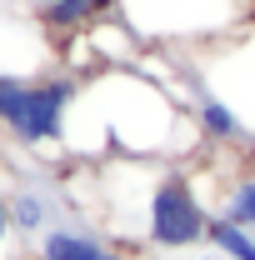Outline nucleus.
Wrapping results in <instances>:
<instances>
[{"label": "nucleus", "mask_w": 255, "mask_h": 260, "mask_svg": "<svg viewBox=\"0 0 255 260\" xmlns=\"http://www.w3.org/2000/svg\"><path fill=\"white\" fill-rule=\"evenodd\" d=\"M70 155L80 160H175L200 140L195 115L180 110L175 95L135 75V70H105L70 105L65 120Z\"/></svg>", "instance_id": "obj_1"}, {"label": "nucleus", "mask_w": 255, "mask_h": 260, "mask_svg": "<svg viewBox=\"0 0 255 260\" xmlns=\"http://www.w3.org/2000/svg\"><path fill=\"white\" fill-rule=\"evenodd\" d=\"M205 205H210V220L255 230V165H240L235 175H225L220 185L205 195Z\"/></svg>", "instance_id": "obj_7"}, {"label": "nucleus", "mask_w": 255, "mask_h": 260, "mask_svg": "<svg viewBox=\"0 0 255 260\" xmlns=\"http://www.w3.org/2000/svg\"><path fill=\"white\" fill-rule=\"evenodd\" d=\"M95 215L115 230V240L145 245L155 255L200 250L210 235L205 190L175 160H95Z\"/></svg>", "instance_id": "obj_2"}, {"label": "nucleus", "mask_w": 255, "mask_h": 260, "mask_svg": "<svg viewBox=\"0 0 255 260\" xmlns=\"http://www.w3.org/2000/svg\"><path fill=\"white\" fill-rule=\"evenodd\" d=\"M35 260H135L125 245H115L105 230L75 225V220H55L35 240Z\"/></svg>", "instance_id": "obj_6"}, {"label": "nucleus", "mask_w": 255, "mask_h": 260, "mask_svg": "<svg viewBox=\"0 0 255 260\" xmlns=\"http://www.w3.org/2000/svg\"><path fill=\"white\" fill-rule=\"evenodd\" d=\"M175 260H225V255H215V250L200 245V250H185V255H175Z\"/></svg>", "instance_id": "obj_12"}, {"label": "nucleus", "mask_w": 255, "mask_h": 260, "mask_svg": "<svg viewBox=\"0 0 255 260\" xmlns=\"http://www.w3.org/2000/svg\"><path fill=\"white\" fill-rule=\"evenodd\" d=\"M80 95L75 75H0V125L20 145H65V120Z\"/></svg>", "instance_id": "obj_3"}, {"label": "nucleus", "mask_w": 255, "mask_h": 260, "mask_svg": "<svg viewBox=\"0 0 255 260\" xmlns=\"http://www.w3.org/2000/svg\"><path fill=\"white\" fill-rule=\"evenodd\" d=\"M190 85L220 95L240 115V125L250 135V155H255V40H235V45H225L215 60H200Z\"/></svg>", "instance_id": "obj_5"}, {"label": "nucleus", "mask_w": 255, "mask_h": 260, "mask_svg": "<svg viewBox=\"0 0 255 260\" xmlns=\"http://www.w3.org/2000/svg\"><path fill=\"white\" fill-rule=\"evenodd\" d=\"M105 10H115V0H35L40 30H55V35L90 30L95 20H105Z\"/></svg>", "instance_id": "obj_8"}, {"label": "nucleus", "mask_w": 255, "mask_h": 260, "mask_svg": "<svg viewBox=\"0 0 255 260\" xmlns=\"http://www.w3.org/2000/svg\"><path fill=\"white\" fill-rule=\"evenodd\" d=\"M10 200V225H15V235H30V240H40L45 230L55 225L50 215H55V200L45 190H35V185H20V190L5 195Z\"/></svg>", "instance_id": "obj_9"}, {"label": "nucleus", "mask_w": 255, "mask_h": 260, "mask_svg": "<svg viewBox=\"0 0 255 260\" xmlns=\"http://www.w3.org/2000/svg\"><path fill=\"white\" fill-rule=\"evenodd\" d=\"M10 235H15V225H10V200L0 195V250L10 245Z\"/></svg>", "instance_id": "obj_11"}, {"label": "nucleus", "mask_w": 255, "mask_h": 260, "mask_svg": "<svg viewBox=\"0 0 255 260\" xmlns=\"http://www.w3.org/2000/svg\"><path fill=\"white\" fill-rule=\"evenodd\" d=\"M130 35L155 45H200L250 15V0H115Z\"/></svg>", "instance_id": "obj_4"}, {"label": "nucleus", "mask_w": 255, "mask_h": 260, "mask_svg": "<svg viewBox=\"0 0 255 260\" xmlns=\"http://www.w3.org/2000/svg\"><path fill=\"white\" fill-rule=\"evenodd\" d=\"M205 245L225 260H255V230H240V225H225V220H210V235Z\"/></svg>", "instance_id": "obj_10"}]
</instances>
